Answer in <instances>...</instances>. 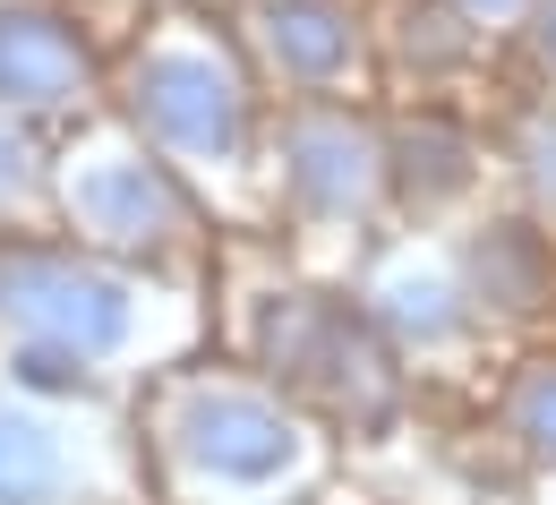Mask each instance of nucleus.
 Returning a JSON list of instances; mask_svg holds the SVG:
<instances>
[{
  "label": "nucleus",
  "mask_w": 556,
  "mask_h": 505,
  "mask_svg": "<svg viewBox=\"0 0 556 505\" xmlns=\"http://www.w3.org/2000/svg\"><path fill=\"white\" fill-rule=\"evenodd\" d=\"M154 326V291L77 249V240H35V231H0V343H52L86 368L129 361Z\"/></svg>",
  "instance_id": "1"
},
{
  "label": "nucleus",
  "mask_w": 556,
  "mask_h": 505,
  "mask_svg": "<svg viewBox=\"0 0 556 505\" xmlns=\"http://www.w3.org/2000/svg\"><path fill=\"white\" fill-rule=\"evenodd\" d=\"M121 112L172 172H231V163H249V138H257L249 77L206 35L138 43L129 70H121Z\"/></svg>",
  "instance_id": "2"
},
{
  "label": "nucleus",
  "mask_w": 556,
  "mask_h": 505,
  "mask_svg": "<svg viewBox=\"0 0 556 505\" xmlns=\"http://www.w3.org/2000/svg\"><path fill=\"white\" fill-rule=\"evenodd\" d=\"M52 206L77 231V249L112 266H154L189 240V189L138 129H77L52 163Z\"/></svg>",
  "instance_id": "3"
},
{
  "label": "nucleus",
  "mask_w": 556,
  "mask_h": 505,
  "mask_svg": "<svg viewBox=\"0 0 556 505\" xmlns=\"http://www.w3.org/2000/svg\"><path fill=\"white\" fill-rule=\"evenodd\" d=\"M154 437H163V454H172L198 489H223V497H266L282 480H300V463H308V429L282 412L275 394L231 386V377L172 386Z\"/></svg>",
  "instance_id": "4"
},
{
  "label": "nucleus",
  "mask_w": 556,
  "mask_h": 505,
  "mask_svg": "<svg viewBox=\"0 0 556 505\" xmlns=\"http://www.w3.org/2000/svg\"><path fill=\"white\" fill-rule=\"evenodd\" d=\"M257 361L275 368L291 394H317L334 412H386L394 403V361L386 334L326 291H275L257 308Z\"/></svg>",
  "instance_id": "5"
},
{
  "label": "nucleus",
  "mask_w": 556,
  "mask_h": 505,
  "mask_svg": "<svg viewBox=\"0 0 556 505\" xmlns=\"http://www.w3.org/2000/svg\"><path fill=\"white\" fill-rule=\"evenodd\" d=\"M103 94V52L61 0H0V112L26 129L86 121Z\"/></svg>",
  "instance_id": "6"
},
{
  "label": "nucleus",
  "mask_w": 556,
  "mask_h": 505,
  "mask_svg": "<svg viewBox=\"0 0 556 505\" xmlns=\"http://www.w3.org/2000/svg\"><path fill=\"white\" fill-rule=\"evenodd\" d=\"M275 172H282V198L300 215L343 223L386 189V146L368 138L351 112H334V103H300L275 138Z\"/></svg>",
  "instance_id": "7"
},
{
  "label": "nucleus",
  "mask_w": 556,
  "mask_h": 505,
  "mask_svg": "<svg viewBox=\"0 0 556 505\" xmlns=\"http://www.w3.org/2000/svg\"><path fill=\"white\" fill-rule=\"evenodd\" d=\"M77 497H86L77 403H35L0 377V505H77Z\"/></svg>",
  "instance_id": "8"
},
{
  "label": "nucleus",
  "mask_w": 556,
  "mask_h": 505,
  "mask_svg": "<svg viewBox=\"0 0 556 505\" xmlns=\"http://www.w3.org/2000/svg\"><path fill=\"white\" fill-rule=\"evenodd\" d=\"M249 43H257V61H266L282 86H300V94L334 86V77L359 61V26H351L343 0H257Z\"/></svg>",
  "instance_id": "9"
},
{
  "label": "nucleus",
  "mask_w": 556,
  "mask_h": 505,
  "mask_svg": "<svg viewBox=\"0 0 556 505\" xmlns=\"http://www.w3.org/2000/svg\"><path fill=\"white\" fill-rule=\"evenodd\" d=\"M386 180H394L412 206H437V198H454V189L471 180V138L428 112V121H412L403 138L386 146Z\"/></svg>",
  "instance_id": "10"
},
{
  "label": "nucleus",
  "mask_w": 556,
  "mask_h": 505,
  "mask_svg": "<svg viewBox=\"0 0 556 505\" xmlns=\"http://www.w3.org/2000/svg\"><path fill=\"white\" fill-rule=\"evenodd\" d=\"M548 283V257H540V231L522 223H496L480 249H471V300L480 308H531Z\"/></svg>",
  "instance_id": "11"
},
{
  "label": "nucleus",
  "mask_w": 556,
  "mask_h": 505,
  "mask_svg": "<svg viewBox=\"0 0 556 505\" xmlns=\"http://www.w3.org/2000/svg\"><path fill=\"white\" fill-rule=\"evenodd\" d=\"M43 206H52V154L17 112H0V231L43 215Z\"/></svg>",
  "instance_id": "12"
},
{
  "label": "nucleus",
  "mask_w": 556,
  "mask_h": 505,
  "mask_svg": "<svg viewBox=\"0 0 556 505\" xmlns=\"http://www.w3.org/2000/svg\"><path fill=\"white\" fill-rule=\"evenodd\" d=\"M377 300H386V308H377L386 326H403V334H419V343H445V334L463 326V300H471V291L445 283V275H394Z\"/></svg>",
  "instance_id": "13"
},
{
  "label": "nucleus",
  "mask_w": 556,
  "mask_h": 505,
  "mask_svg": "<svg viewBox=\"0 0 556 505\" xmlns=\"http://www.w3.org/2000/svg\"><path fill=\"white\" fill-rule=\"evenodd\" d=\"M514 437H522L540 463H556V361L522 368V386H514Z\"/></svg>",
  "instance_id": "14"
},
{
  "label": "nucleus",
  "mask_w": 556,
  "mask_h": 505,
  "mask_svg": "<svg viewBox=\"0 0 556 505\" xmlns=\"http://www.w3.org/2000/svg\"><path fill=\"white\" fill-rule=\"evenodd\" d=\"M454 9H463V17H480V26H488V17H514L522 0H454Z\"/></svg>",
  "instance_id": "15"
},
{
  "label": "nucleus",
  "mask_w": 556,
  "mask_h": 505,
  "mask_svg": "<svg viewBox=\"0 0 556 505\" xmlns=\"http://www.w3.org/2000/svg\"><path fill=\"white\" fill-rule=\"evenodd\" d=\"M540 52L556 61V0H540Z\"/></svg>",
  "instance_id": "16"
}]
</instances>
